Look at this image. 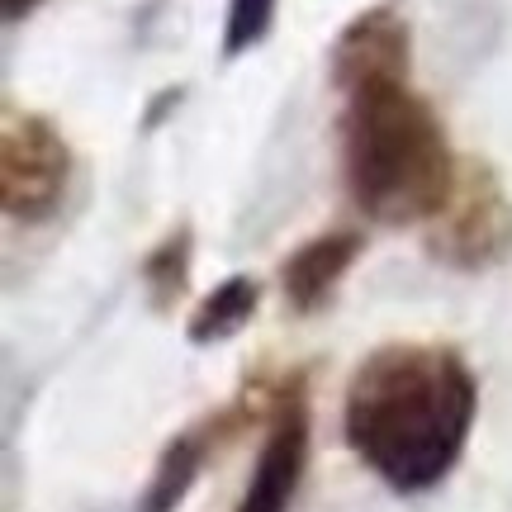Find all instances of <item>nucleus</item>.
<instances>
[{
	"instance_id": "obj_1",
	"label": "nucleus",
	"mask_w": 512,
	"mask_h": 512,
	"mask_svg": "<svg viewBox=\"0 0 512 512\" xmlns=\"http://www.w3.org/2000/svg\"><path fill=\"white\" fill-rule=\"evenodd\" d=\"M475 408V375L456 351L394 342L356 366L342 427L351 451L394 494H427L460 460L475 427Z\"/></svg>"
},
{
	"instance_id": "obj_2",
	"label": "nucleus",
	"mask_w": 512,
	"mask_h": 512,
	"mask_svg": "<svg viewBox=\"0 0 512 512\" xmlns=\"http://www.w3.org/2000/svg\"><path fill=\"white\" fill-rule=\"evenodd\" d=\"M342 100V171L351 204L384 228L427 223L446 204L460 166L437 110L408 81H370Z\"/></svg>"
},
{
	"instance_id": "obj_3",
	"label": "nucleus",
	"mask_w": 512,
	"mask_h": 512,
	"mask_svg": "<svg viewBox=\"0 0 512 512\" xmlns=\"http://www.w3.org/2000/svg\"><path fill=\"white\" fill-rule=\"evenodd\" d=\"M427 252L451 271H489L512 252V200L494 166H456L451 195L427 219Z\"/></svg>"
},
{
	"instance_id": "obj_4",
	"label": "nucleus",
	"mask_w": 512,
	"mask_h": 512,
	"mask_svg": "<svg viewBox=\"0 0 512 512\" xmlns=\"http://www.w3.org/2000/svg\"><path fill=\"white\" fill-rule=\"evenodd\" d=\"M72 181V152L48 119L5 110L0 133V204L15 223H48Z\"/></svg>"
},
{
	"instance_id": "obj_5",
	"label": "nucleus",
	"mask_w": 512,
	"mask_h": 512,
	"mask_svg": "<svg viewBox=\"0 0 512 512\" xmlns=\"http://www.w3.org/2000/svg\"><path fill=\"white\" fill-rule=\"evenodd\" d=\"M408 57H413L408 24L389 5H375L337 34L328 53V72L332 86L347 95L356 86H370V81H408Z\"/></svg>"
},
{
	"instance_id": "obj_6",
	"label": "nucleus",
	"mask_w": 512,
	"mask_h": 512,
	"mask_svg": "<svg viewBox=\"0 0 512 512\" xmlns=\"http://www.w3.org/2000/svg\"><path fill=\"white\" fill-rule=\"evenodd\" d=\"M304 460H309V408L294 394L275 413V427L256 456L252 484H247L238 512H285L294 498V484L304 475Z\"/></svg>"
},
{
	"instance_id": "obj_7",
	"label": "nucleus",
	"mask_w": 512,
	"mask_h": 512,
	"mask_svg": "<svg viewBox=\"0 0 512 512\" xmlns=\"http://www.w3.org/2000/svg\"><path fill=\"white\" fill-rule=\"evenodd\" d=\"M361 247H366V238L356 228H332V233H318L313 242H304L299 252H290L280 266L285 304L294 313H318L332 299V290L342 285V275L351 271V261L361 256Z\"/></svg>"
},
{
	"instance_id": "obj_8",
	"label": "nucleus",
	"mask_w": 512,
	"mask_h": 512,
	"mask_svg": "<svg viewBox=\"0 0 512 512\" xmlns=\"http://www.w3.org/2000/svg\"><path fill=\"white\" fill-rule=\"evenodd\" d=\"M261 304V285L252 275H228L223 285L200 299V309L190 313V342L195 347H209V342H228L233 332L247 328V318Z\"/></svg>"
},
{
	"instance_id": "obj_9",
	"label": "nucleus",
	"mask_w": 512,
	"mask_h": 512,
	"mask_svg": "<svg viewBox=\"0 0 512 512\" xmlns=\"http://www.w3.org/2000/svg\"><path fill=\"white\" fill-rule=\"evenodd\" d=\"M200 465H204V437L200 432L176 437L162 451V460H157V475H152V484H147V498H143V508L138 512H171L185 498V489L195 484Z\"/></svg>"
},
{
	"instance_id": "obj_10",
	"label": "nucleus",
	"mask_w": 512,
	"mask_h": 512,
	"mask_svg": "<svg viewBox=\"0 0 512 512\" xmlns=\"http://www.w3.org/2000/svg\"><path fill=\"white\" fill-rule=\"evenodd\" d=\"M190 252H195V238H190V228H171L143 261V285L152 294V304L157 309H171L176 299L185 294V280H190Z\"/></svg>"
},
{
	"instance_id": "obj_11",
	"label": "nucleus",
	"mask_w": 512,
	"mask_h": 512,
	"mask_svg": "<svg viewBox=\"0 0 512 512\" xmlns=\"http://www.w3.org/2000/svg\"><path fill=\"white\" fill-rule=\"evenodd\" d=\"M275 10L280 0H228V19H223V57L252 53L256 43H266L275 29Z\"/></svg>"
},
{
	"instance_id": "obj_12",
	"label": "nucleus",
	"mask_w": 512,
	"mask_h": 512,
	"mask_svg": "<svg viewBox=\"0 0 512 512\" xmlns=\"http://www.w3.org/2000/svg\"><path fill=\"white\" fill-rule=\"evenodd\" d=\"M5 5V24H19V19H29L43 5V0H0Z\"/></svg>"
}]
</instances>
